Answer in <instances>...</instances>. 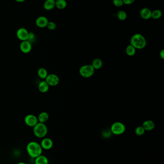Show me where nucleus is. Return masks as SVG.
Masks as SVG:
<instances>
[{
	"label": "nucleus",
	"instance_id": "1",
	"mask_svg": "<svg viewBox=\"0 0 164 164\" xmlns=\"http://www.w3.org/2000/svg\"><path fill=\"white\" fill-rule=\"evenodd\" d=\"M26 150L29 156L35 159L42 154L43 149L41 148L40 144L35 141H32L28 143Z\"/></svg>",
	"mask_w": 164,
	"mask_h": 164
},
{
	"label": "nucleus",
	"instance_id": "2",
	"mask_svg": "<svg viewBox=\"0 0 164 164\" xmlns=\"http://www.w3.org/2000/svg\"><path fill=\"white\" fill-rule=\"evenodd\" d=\"M146 40L140 34H135L131 37L130 44L137 50H142L146 46Z\"/></svg>",
	"mask_w": 164,
	"mask_h": 164
},
{
	"label": "nucleus",
	"instance_id": "3",
	"mask_svg": "<svg viewBox=\"0 0 164 164\" xmlns=\"http://www.w3.org/2000/svg\"><path fill=\"white\" fill-rule=\"evenodd\" d=\"M33 132L34 135L37 138H44L48 133L47 126L46 125L45 123L38 122L34 127H33Z\"/></svg>",
	"mask_w": 164,
	"mask_h": 164
},
{
	"label": "nucleus",
	"instance_id": "4",
	"mask_svg": "<svg viewBox=\"0 0 164 164\" xmlns=\"http://www.w3.org/2000/svg\"><path fill=\"white\" fill-rule=\"evenodd\" d=\"M79 72L82 77L88 78L92 77L94 75L95 70L92 66V65H84L79 68Z\"/></svg>",
	"mask_w": 164,
	"mask_h": 164
},
{
	"label": "nucleus",
	"instance_id": "5",
	"mask_svg": "<svg viewBox=\"0 0 164 164\" xmlns=\"http://www.w3.org/2000/svg\"><path fill=\"white\" fill-rule=\"evenodd\" d=\"M110 130L112 134L120 135L125 132L126 126L121 122H115L112 124Z\"/></svg>",
	"mask_w": 164,
	"mask_h": 164
},
{
	"label": "nucleus",
	"instance_id": "6",
	"mask_svg": "<svg viewBox=\"0 0 164 164\" xmlns=\"http://www.w3.org/2000/svg\"><path fill=\"white\" fill-rule=\"evenodd\" d=\"M24 122L26 125L31 127H34L39 122L38 117L33 114L27 115L25 117Z\"/></svg>",
	"mask_w": 164,
	"mask_h": 164
},
{
	"label": "nucleus",
	"instance_id": "7",
	"mask_svg": "<svg viewBox=\"0 0 164 164\" xmlns=\"http://www.w3.org/2000/svg\"><path fill=\"white\" fill-rule=\"evenodd\" d=\"M45 81L47 83L49 86H57L59 83V78L57 75L51 73L48 75L46 78H45Z\"/></svg>",
	"mask_w": 164,
	"mask_h": 164
},
{
	"label": "nucleus",
	"instance_id": "8",
	"mask_svg": "<svg viewBox=\"0 0 164 164\" xmlns=\"http://www.w3.org/2000/svg\"><path fill=\"white\" fill-rule=\"evenodd\" d=\"M29 32L25 28L21 27L16 31V37L21 41L27 40L29 37Z\"/></svg>",
	"mask_w": 164,
	"mask_h": 164
},
{
	"label": "nucleus",
	"instance_id": "9",
	"mask_svg": "<svg viewBox=\"0 0 164 164\" xmlns=\"http://www.w3.org/2000/svg\"><path fill=\"white\" fill-rule=\"evenodd\" d=\"M40 144L42 149L45 150H49L53 147L54 143L51 138L44 137L43 138Z\"/></svg>",
	"mask_w": 164,
	"mask_h": 164
},
{
	"label": "nucleus",
	"instance_id": "10",
	"mask_svg": "<svg viewBox=\"0 0 164 164\" xmlns=\"http://www.w3.org/2000/svg\"><path fill=\"white\" fill-rule=\"evenodd\" d=\"M20 51L24 53H28L32 51V44L28 40L22 41L20 44Z\"/></svg>",
	"mask_w": 164,
	"mask_h": 164
},
{
	"label": "nucleus",
	"instance_id": "11",
	"mask_svg": "<svg viewBox=\"0 0 164 164\" xmlns=\"http://www.w3.org/2000/svg\"><path fill=\"white\" fill-rule=\"evenodd\" d=\"M49 20L46 17L44 16H40L38 17L35 21V24L37 26L40 28H44L47 26Z\"/></svg>",
	"mask_w": 164,
	"mask_h": 164
},
{
	"label": "nucleus",
	"instance_id": "12",
	"mask_svg": "<svg viewBox=\"0 0 164 164\" xmlns=\"http://www.w3.org/2000/svg\"><path fill=\"white\" fill-rule=\"evenodd\" d=\"M151 10L148 8H143L140 10V17L144 20H148L151 18Z\"/></svg>",
	"mask_w": 164,
	"mask_h": 164
},
{
	"label": "nucleus",
	"instance_id": "13",
	"mask_svg": "<svg viewBox=\"0 0 164 164\" xmlns=\"http://www.w3.org/2000/svg\"><path fill=\"white\" fill-rule=\"evenodd\" d=\"M142 127L144 128L145 131H152L155 127V124L151 120H147L143 122Z\"/></svg>",
	"mask_w": 164,
	"mask_h": 164
},
{
	"label": "nucleus",
	"instance_id": "14",
	"mask_svg": "<svg viewBox=\"0 0 164 164\" xmlns=\"http://www.w3.org/2000/svg\"><path fill=\"white\" fill-rule=\"evenodd\" d=\"M35 164H49V160L47 157L41 154L35 158Z\"/></svg>",
	"mask_w": 164,
	"mask_h": 164
},
{
	"label": "nucleus",
	"instance_id": "15",
	"mask_svg": "<svg viewBox=\"0 0 164 164\" xmlns=\"http://www.w3.org/2000/svg\"><path fill=\"white\" fill-rule=\"evenodd\" d=\"M43 7L45 10H51L55 7V1L54 0H46L44 4Z\"/></svg>",
	"mask_w": 164,
	"mask_h": 164
},
{
	"label": "nucleus",
	"instance_id": "16",
	"mask_svg": "<svg viewBox=\"0 0 164 164\" xmlns=\"http://www.w3.org/2000/svg\"><path fill=\"white\" fill-rule=\"evenodd\" d=\"M49 85L45 81H41L38 86L39 91L41 93H46L49 89Z\"/></svg>",
	"mask_w": 164,
	"mask_h": 164
},
{
	"label": "nucleus",
	"instance_id": "17",
	"mask_svg": "<svg viewBox=\"0 0 164 164\" xmlns=\"http://www.w3.org/2000/svg\"><path fill=\"white\" fill-rule=\"evenodd\" d=\"M49 115L46 112H41L38 116V119L39 122L45 123L49 119Z\"/></svg>",
	"mask_w": 164,
	"mask_h": 164
},
{
	"label": "nucleus",
	"instance_id": "18",
	"mask_svg": "<svg viewBox=\"0 0 164 164\" xmlns=\"http://www.w3.org/2000/svg\"><path fill=\"white\" fill-rule=\"evenodd\" d=\"M92 66L94 70H98L103 66V62L100 59H95L92 62Z\"/></svg>",
	"mask_w": 164,
	"mask_h": 164
},
{
	"label": "nucleus",
	"instance_id": "19",
	"mask_svg": "<svg viewBox=\"0 0 164 164\" xmlns=\"http://www.w3.org/2000/svg\"><path fill=\"white\" fill-rule=\"evenodd\" d=\"M37 74L38 76L42 79H45L48 75L47 71L44 68H40L39 69L37 72Z\"/></svg>",
	"mask_w": 164,
	"mask_h": 164
},
{
	"label": "nucleus",
	"instance_id": "20",
	"mask_svg": "<svg viewBox=\"0 0 164 164\" xmlns=\"http://www.w3.org/2000/svg\"><path fill=\"white\" fill-rule=\"evenodd\" d=\"M67 5L65 0H57L55 1V7L59 9H64Z\"/></svg>",
	"mask_w": 164,
	"mask_h": 164
},
{
	"label": "nucleus",
	"instance_id": "21",
	"mask_svg": "<svg viewBox=\"0 0 164 164\" xmlns=\"http://www.w3.org/2000/svg\"><path fill=\"white\" fill-rule=\"evenodd\" d=\"M136 51V49L130 44L128 45L126 49V54L129 56H134V55L135 54Z\"/></svg>",
	"mask_w": 164,
	"mask_h": 164
},
{
	"label": "nucleus",
	"instance_id": "22",
	"mask_svg": "<svg viewBox=\"0 0 164 164\" xmlns=\"http://www.w3.org/2000/svg\"><path fill=\"white\" fill-rule=\"evenodd\" d=\"M162 15V13L160 10H155L151 12V18L154 20L160 18Z\"/></svg>",
	"mask_w": 164,
	"mask_h": 164
},
{
	"label": "nucleus",
	"instance_id": "23",
	"mask_svg": "<svg viewBox=\"0 0 164 164\" xmlns=\"http://www.w3.org/2000/svg\"><path fill=\"white\" fill-rule=\"evenodd\" d=\"M117 16L119 20L124 21L126 19L127 15L125 12L120 10L117 12Z\"/></svg>",
	"mask_w": 164,
	"mask_h": 164
},
{
	"label": "nucleus",
	"instance_id": "24",
	"mask_svg": "<svg viewBox=\"0 0 164 164\" xmlns=\"http://www.w3.org/2000/svg\"><path fill=\"white\" fill-rule=\"evenodd\" d=\"M145 131L142 126H138L136 128L135 133L137 135L142 136L145 133Z\"/></svg>",
	"mask_w": 164,
	"mask_h": 164
},
{
	"label": "nucleus",
	"instance_id": "25",
	"mask_svg": "<svg viewBox=\"0 0 164 164\" xmlns=\"http://www.w3.org/2000/svg\"><path fill=\"white\" fill-rule=\"evenodd\" d=\"M112 134V133L111 132L110 130L109 129L104 130L102 132V136L103 137L105 138H109L111 136Z\"/></svg>",
	"mask_w": 164,
	"mask_h": 164
},
{
	"label": "nucleus",
	"instance_id": "26",
	"mask_svg": "<svg viewBox=\"0 0 164 164\" xmlns=\"http://www.w3.org/2000/svg\"><path fill=\"white\" fill-rule=\"evenodd\" d=\"M46 27L49 29V30H55L57 28V25L54 22L49 21Z\"/></svg>",
	"mask_w": 164,
	"mask_h": 164
},
{
	"label": "nucleus",
	"instance_id": "27",
	"mask_svg": "<svg viewBox=\"0 0 164 164\" xmlns=\"http://www.w3.org/2000/svg\"><path fill=\"white\" fill-rule=\"evenodd\" d=\"M113 4L116 7H121L124 4L122 0H113Z\"/></svg>",
	"mask_w": 164,
	"mask_h": 164
},
{
	"label": "nucleus",
	"instance_id": "28",
	"mask_svg": "<svg viewBox=\"0 0 164 164\" xmlns=\"http://www.w3.org/2000/svg\"><path fill=\"white\" fill-rule=\"evenodd\" d=\"M35 40V34L33 32H29V37H28V39L27 40L30 42L31 43L33 42Z\"/></svg>",
	"mask_w": 164,
	"mask_h": 164
},
{
	"label": "nucleus",
	"instance_id": "29",
	"mask_svg": "<svg viewBox=\"0 0 164 164\" xmlns=\"http://www.w3.org/2000/svg\"><path fill=\"white\" fill-rule=\"evenodd\" d=\"M123 3L126 5H130L134 3L135 0H122Z\"/></svg>",
	"mask_w": 164,
	"mask_h": 164
},
{
	"label": "nucleus",
	"instance_id": "30",
	"mask_svg": "<svg viewBox=\"0 0 164 164\" xmlns=\"http://www.w3.org/2000/svg\"><path fill=\"white\" fill-rule=\"evenodd\" d=\"M160 56L162 60L164 59V50H162L160 52Z\"/></svg>",
	"mask_w": 164,
	"mask_h": 164
},
{
	"label": "nucleus",
	"instance_id": "31",
	"mask_svg": "<svg viewBox=\"0 0 164 164\" xmlns=\"http://www.w3.org/2000/svg\"><path fill=\"white\" fill-rule=\"evenodd\" d=\"M15 1H17L18 3H23L26 0H15Z\"/></svg>",
	"mask_w": 164,
	"mask_h": 164
},
{
	"label": "nucleus",
	"instance_id": "32",
	"mask_svg": "<svg viewBox=\"0 0 164 164\" xmlns=\"http://www.w3.org/2000/svg\"><path fill=\"white\" fill-rule=\"evenodd\" d=\"M17 164H26L25 163H24L23 162H20L19 163H18Z\"/></svg>",
	"mask_w": 164,
	"mask_h": 164
},
{
	"label": "nucleus",
	"instance_id": "33",
	"mask_svg": "<svg viewBox=\"0 0 164 164\" xmlns=\"http://www.w3.org/2000/svg\"><path fill=\"white\" fill-rule=\"evenodd\" d=\"M54 1H57V0H54Z\"/></svg>",
	"mask_w": 164,
	"mask_h": 164
}]
</instances>
